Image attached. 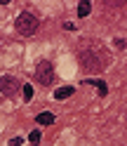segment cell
<instances>
[{
    "instance_id": "obj_1",
    "label": "cell",
    "mask_w": 127,
    "mask_h": 146,
    "mask_svg": "<svg viewBox=\"0 0 127 146\" xmlns=\"http://www.w3.org/2000/svg\"><path fill=\"white\" fill-rule=\"evenodd\" d=\"M80 61H83V66L89 68V71H99L106 66V54L104 50H87L80 54Z\"/></svg>"
},
{
    "instance_id": "obj_2",
    "label": "cell",
    "mask_w": 127,
    "mask_h": 146,
    "mask_svg": "<svg viewBox=\"0 0 127 146\" xmlns=\"http://www.w3.org/2000/svg\"><path fill=\"white\" fill-rule=\"evenodd\" d=\"M17 33H21V35H33L35 31H38V19L31 14V12H21L19 17H17Z\"/></svg>"
},
{
    "instance_id": "obj_3",
    "label": "cell",
    "mask_w": 127,
    "mask_h": 146,
    "mask_svg": "<svg viewBox=\"0 0 127 146\" xmlns=\"http://www.w3.org/2000/svg\"><path fill=\"white\" fill-rule=\"evenodd\" d=\"M35 80L40 85H52L54 83V68L50 61H40L38 68H35Z\"/></svg>"
},
{
    "instance_id": "obj_4",
    "label": "cell",
    "mask_w": 127,
    "mask_h": 146,
    "mask_svg": "<svg viewBox=\"0 0 127 146\" xmlns=\"http://www.w3.org/2000/svg\"><path fill=\"white\" fill-rule=\"evenodd\" d=\"M17 90H19V80H17L14 76H3L0 78V92H3L5 97L17 94Z\"/></svg>"
},
{
    "instance_id": "obj_5",
    "label": "cell",
    "mask_w": 127,
    "mask_h": 146,
    "mask_svg": "<svg viewBox=\"0 0 127 146\" xmlns=\"http://www.w3.org/2000/svg\"><path fill=\"white\" fill-rule=\"evenodd\" d=\"M85 83H87V85H94V87L99 90V94H101V97L108 92V87H106V83H104V80H94V78H87Z\"/></svg>"
},
{
    "instance_id": "obj_6",
    "label": "cell",
    "mask_w": 127,
    "mask_h": 146,
    "mask_svg": "<svg viewBox=\"0 0 127 146\" xmlns=\"http://www.w3.org/2000/svg\"><path fill=\"white\" fill-rule=\"evenodd\" d=\"M35 120H38V125H52V123H54V115L45 111V113H40L38 118H35Z\"/></svg>"
},
{
    "instance_id": "obj_7",
    "label": "cell",
    "mask_w": 127,
    "mask_h": 146,
    "mask_svg": "<svg viewBox=\"0 0 127 146\" xmlns=\"http://www.w3.org/2000/svg\"><path fill=\"white\" fill-rule=\"evenodd\" d=\"M71 94H73V87H61L54 92V99H68Z\"/></svg>"
},
{
    "instance_id": "obj_8",
    "label": "cell",
    "mask_w": 127,
    "mask_h": 146,
    "mask_svg": "<svg viewBox=\"0 0 127 146\" xmlns=\"http://www.w3.org/2000/svg\"><path fill=\"white\" fill-rule=\"evenodd\" d=\"M89 10H92V5H89L87 0H83V3L78 5V17H87V14H89Z\"/></svg>"
},
{
    "instance_id": "obj_9",
    "label": "cell",
    "mask_w": 127,
    "mask_h": 146,
    "mask_svg": "<svg viewBox=\"0 0 127 146\" xmlns=\"http://www.w3.org/2000/svg\"><path fill=\"white\" fill-rule=\"evenodd\" d=\"M21 92H24V99H26V102H31V99H33V87H31V85H24Z\"/></svg>"
},
{
    "instance_id": "obj_10",
    "label": "cell",
    "mask_w": 127,
    "mask_h": 146,
    "mask_svg": "<svg viewBox=\"0 0 127 146\" xmlns=\"http://www.w3.org/2000/svg\"><path fill=\"white\" fill-rule=\"evenodd\" d=\"M28 141H31L33 146H38V144H40V132H38V130H33V132L28 134Z\"/></svg>"
},
{
    "instance_id": "obj_11",
    "label": "cell",
    "mask_w": 127,
    "mask_h": 146,
    "mask_svg": "<svg viewBox=\"0 0 127 146\" xmlns=\"http://www.w3.org/2000/svg\"><path fill=\"white\" fill-rule=\"evenodd\" d=\"M21 141H24V139H21V137H14V139H12L10 144H12V146H21Z\"/></svg>"
}]
</instances>
